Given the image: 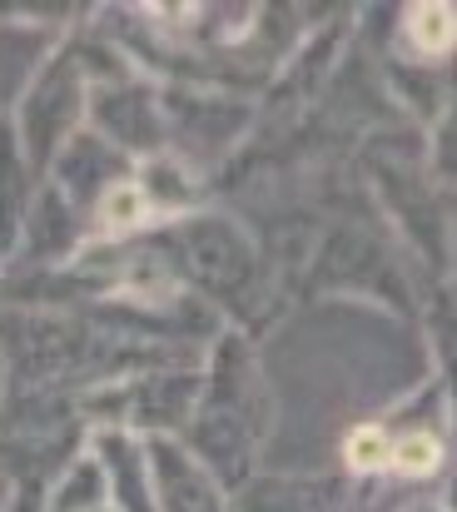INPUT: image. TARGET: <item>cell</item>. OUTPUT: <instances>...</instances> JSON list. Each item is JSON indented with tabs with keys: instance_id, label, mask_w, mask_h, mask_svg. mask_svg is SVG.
Wrapping results in <instances>:
<instances>
[{
	"instance_id": "obj_2",
	"label": "cell",
	"mask_w": 457,
	"mask_h": 512,
	"mask_svg": "<svg viewBox=\"0 0 457 512\" xmlns=\"http://www.w3.org/2000/svg\"><path fill=\"white\" fill-rule=\"evenodd\" d=\"M388 458H393V468H403V473H433L438 458H443V448H438L433 433H413V438H403Z\"/></svg>"
},
{
	"instance_id": "obj_1",
	"label": "cell",
	"mask_w": 457,
	"mask_h": 512,
	"mask_svg": "<svg viewBox=\"0 0 457 512\" xmlns=\"http://www.w3.org/2000/svg\"><path fill=\"white\" fill-rule=\"evenodd\" d=\"M408 30H413L418 50H428V55H448L453 50V10L448 5H413Z\"/></svg>"
},
{
	"instance_id": "obj_3",
	"label": "cell",
	"mask_w": 457,
	"mask_h": 512,
	"mask_svg": "<svg viewBox=\"0 0 457 512\" xmlns=\"http://www.w3.org/2000/svg\"><path fill=\"white\" fill-rule=\"evenodd\" d=\"M348 463H353L358 473L388 468V463H393V458H388V438H383L378 428H358V433L348 438Z\"/></svg>"
}]
</instances>
